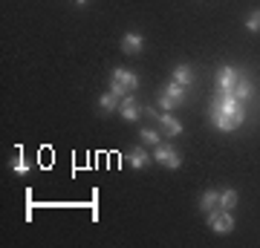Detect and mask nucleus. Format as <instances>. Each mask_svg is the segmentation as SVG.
I'll use <instances>...</instances> for the list:
<instances>
[{"label": "nucleus", "instance_id": "obj_4", "mask_svg": "<svg viewBox=\"0 0 260 248\" xmlns=\"http://www.w3.org/2000/svg\"><path fill=\"white\" fill-rule=\"evenodd\" d=\"M119 110H121V119H124V121H136L142 116V104L136 101V95H133V92H127V95L121 98Z\"/></svg>", "mask_w": 260, "mask_h": 248}, {"label": "nucleus", "instance_id": "obj_17", "mask_svg": "<svg viewBox=\"0 0 260 248\" xmlns=\"http://www.w3.org/2000/svg\"><path fill=\"white\" fill-rule=\"evenodd\" d=\"M159 107H162L165 113H171L174 107H179V101H177V98H171V95H168V92L162 90V92H159Z\"/></svg>", "mask_w": 260, "mask_h": 248}, {"label": "nucleus", "instance_id": "obj_14", "mask_svg": "<svg viewBox=\"0 0 260 248\" xmlns=\"http://www.w3.org/2000/svg\"><path fill=\"white\" fill-rule=\"evenodd\" d=\"M234 95L240 98V101H246V98H251V84H249V78H243L240 75V81H237V87H234Z\"/></svg>", "mask_w": 260, "mask_h": 248}, {"label": "nucleus", "instance_id": "obj_15", "mask_svg": "<svg viewBox=\"0 0 260 248\" xmlns=\"http://www.w3.org/2000/svg\"><path fill=\"white\" fill-rule=\"evenodd\" d=\"M165 92L171 95V98H177L179 104L185 101V87H182V84H177V81H171V84H168V87H165Z\"/></svg>", "mask_w": 260, "mask_h": 248}, {"label": "nucleus", "instance_id": "obj_9", "mask_svg": "<svg viewBox=\"0 0 260 248\" xmlns=\"http://www.w3.org/2000/svg\"><path fill=\"white\" fill-rule=\"evenodd\" d=\"M127 162H130L133 170H145V167L150 165V156H148V150H145V147H133V150L127 153Z\"/></svg>", "mask_w": 260, "mask_h": 248}, {"label": "nucleus", "instance_id": "obj_11", "mask_svg": "<svg viewBox=\"0 0 260 248\" xmlns=\"http://www.w3.org/2000/svg\"><path fill=\"white\" fill-rule=\"evenodd\" d=\"M174 81L182 84V87H191V84H194V69H191V66H185V64L174 66Z\"/></svg>", "mask_w": 260, "mask_h": 248}, {"label": "nucleus", "instance_id": "obj_8", "mask_svg": "<svg viewBox=\"0 0 260 248\" xmlns=\"http://www.w3.org/2000/svg\"><path fill=\"white\" fill-rule=\"evenodd\" d=\"M142 46H145V38L139 32H127V35L121 38V52L124 55H139Z\"/></svg>", "mask_w": 260, "mask_h": 248}, {"label": "nucleus", "instance_id": "obj_20", "mask_svg": "<svg viewBox=\"0 0 260 248\" xmlns=\"http://www.w3.org/2000/svg\"><path fill=\"white\" fill-rule=\"evenodd\" d=\"M15 173H20V176H23V173H29V165L23 162V159H18V162H15Z\"/></svg>", "mask_w": 260, "mask_h": 248}, {"label": "nucleus", "instance_id": "obj_3", "mask_svg": "<svg viewBox=\"0 0 260 248\" xmlns=\"http://www.w3.org/2000/svg\"><path fill=\"white\" fill-rule=\"evenodd\" d=\"M205 217H208V228H211L214 234H229V231L234 228L232 211H225V208H220V211H211V214H205Z\"/></svg>", "mask_w": 260, "mask_h": 248}, {"label": "nucleus", "instance_id": "obj_13", "mask_svg": "<svg viewBox=\"0 0 260 248\" xmlns=\"http://www.w3.org/2000/svg\"><path fill=\"white\" fill-rule=\"evenodd\" d=\"M119 104H121V98L116 95V92H110V90H107V92L102 95V101H99V107H102L104 113H113V110H119Z\"/></svg>", "mask_w": 260, "mask_h": 248}, {"label": "nucleus", "instance_id": "obj_5", "mask_svg": "<svg viewBox=\"0 0 260 248\" xmlns=\"http://www.w3.org/2000/svg\"><path fill=\"white\" fill-rule=\"evenodd\" d=\"M110 81H116L124 92H136V90H139V78L130 73V69H121V66H119V69H113Z\"/></svg>", "mask_w": 260, "mask_h": 248}, {"label": "nucleus", "instance_id": "obj_12", "mask_svg": "<svg viewBox=\"0 0 260 248\" xmlns=\"http://www.w3.org/2000/svg\"><path fill=\"white\" fill-rule=\"evenodd\" d=\"M214 205H220V193L214 191V188H208V191L203 193V199H200V208H203V214H211Z\"/></svg>", "mask_w": 260, "mask_h": 248}, {"label": "nucleus", "instance_id": "obj_10", "mask_svg": "<svg viewBox=\"0 0 260 248\" xmlns=\"http://www.w3.org/2000/svg\"><path fill=\"white\" fill-rule=\"evenodd\" d=\"M156 119H159V124H162V130H165L168 136H179V133H182V121H177L171 113H162Z\"/></svg>", "mask_w": 260, "mask_h": 248}, {"label": "nucleus", "instance_id": "obj_7", "mask_svg": "<svg viewBox=\"0 0 260 248\" xmlns=\"http://www.w3.org/2000/svg\"><path fill=\"white\" fill-rule=\"evenodd\" d=\"M217 130H237L246 121V113H232V116H211Z\"/></svg>", "mask_w": 260, "mask_h": 248}, {"label": "nucleus", "instance_id": "obj_21", "mask_svg": "<svg viewBox=\"0 0 260 248\" xmlns=\"http://www.w3.org/2000/svg\"><path fill=\"white\" fill-rule=\"evenodd\" d=\"M75 6H87V0H73Z\"/></svg>", "mask_w": 260, "mask_h": 248}, {"label": "nucleus", "instance_id": "obj_1", "mask_svg": "<svg viewBox=\"0 0 260 248\" xmlns=\"http://www.w3.org/2000/svg\"><path fill=\"white\" fill-rule=\"evenodd\" d=\"M153 156H156V162L162 167H168V170H179V167H182V156L177 153V147L171 145V141H168V145H165V141H159Z\"/></svg>", "mask_w": 260, "mask_h": 248}, {"label": "nucleus", "instance_id": "obj_18", "mask_svg": "<svg viewBox=\"0 0 260 248\" xmlns=\"http://www.w3.org/2000/svg\"><path fill=\"white\" fill-rule=\"evenodd\" d=\"M246 29H249V32H254V35L260 32V9H254L249 18H246Z\"/></svg>", "mask_w": 260, "mask_h": 248}, {"label": "nucleus", "instance_id": "obj_6", "mask_svg": "<svg viewBox=\"0 0 260 248\" xmlns=\"http://www.w3.org/2000/svg\"><path fill=\"white\" fill-rule=\"evenodd\" d=\"M240 75L234 66H223L220 69V75H217V87H220V92H232L234 87H237V81H240Z\"/></svg>", "mask_w": 260, "mask_h": 248}, {"label": "nucleus", "instance_id": "obj_16", "mask_svg": "<svg viewBox=\"0 0 260 248\" xmlns=\"http://www.w3.org/2000/svg\"><path fill=\"white\" fill-rule=\"evenodd\" d=\"M234 205H237V191H223V193H220V208L232 211Z\"/></svg>", "mask_w": 260, "mask_h": 248}, {"label": "nucleus", "instance_id": "obj_2", "mask_svg": "<svg viewBox=\"0 0 260 248\" xmlns=\"http://www.w3.org/2000/svg\"><path fill=\"white\" fill-rule=\"evenodd\" d=\"M232 113H243L240 98L234 92H220L217 101L211 104V116H232Z\"/></svg>", "mask_w": 260, "mask_h": 248}, {"label": "nucleus", "instance_id": "obj_19", "mask_svg": "<svg viewBox=\"0 0 260 248\" xmlns=\"http://www.w3.org/2000/svg\"><path fill=\"white\" fill-rule=\"evenodd\" d=\"M139 138H142V141H145V145H153V147H156L159 141H162V138H159V133H156V130H145V127H142Z\"/></svg>", "mask_w": 260, "mask_h": 248}]
</instances>
